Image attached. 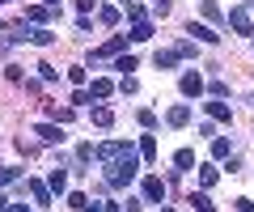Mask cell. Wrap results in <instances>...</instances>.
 Here are the masks:
<instances>
[{
  "instance_id": "cell-1",
  "label": "cell",
  "mask_w": 254,
  "mask_h": 212,
  "mask_svg": "<svg viewBox=\"0 0 254 212\" xmlns=\"http://www.w3.org/2000/svg\"><path fill=\"white\" fill-rule=\"evenodd\" d=\"M136 174H140V157H136V148H131V153L110 157V161H106V170H102L106 187H131V183H136Z\"/></svg>"
},
{
  "instance_id": "cell-2",
  "label": "cell",
  "mask_w": 254,
  "mask_h": 212,
  "mask_svg": "<svg viewBox=\"0 0 254 212\" xmlns=\"http://www.w3.org/2000/svg\"><path fill=\"white\" fill-rule=\"evenodd\" d=\"M13 38H17V43H34V47H51L55 43V34H51V30H43V26H26L21 34H13Z\"/></svg>"
},
{
  "instance_id": "cell-3",
  "label": "cell",
  "mask_w": 254,
  "mask_h": 212,
  "mask_svg": "<svg viewBox=\"0 0 254 212\" xmlns=\"http://www.w3.org/2000/svg\"><path fill=\"white\" fill-rule=\"evenodd\" d=\"M140 195H144V204H165V183L157 174H148L144 183H140Z\"/></svg>"
},
{
  "instance_id": "cell-4",
  "label": "cell",
  "mask_w": 254,
  "mask_h": 212,
  "mask_svg": "<svg viewBox=\"0 0 254 212\" xmlns=\"http://www.w3.org/2000/svg\"><path fill=\"white\" fill-rule=\"evenodd\" d=\"M178 89H182V98H203L208 85H203L199 72H182V76H178Z\"/></svg>"
},
{
  "instance_id": "cell-5",
  "label": "cell",
  "mask_w": 254,
  "mask_h": 212,
  "mask_svg": "<svg viewBox=\"0 0 254 212\" xmlns=\"http://www.w3.org/2000/svg\"><path fill=\"white\" fill-rule=\"evenodd\" d=\"M229 26L237 30V34H254V17L246 4H237V9H229Z\"/></svg>"
},
{
  "instance_id": "cell-6",
  "label": "cell",
  "mask_w": 254,
  "mask_h": 212,
  "mask_svg": "<svg viewBox=\"0 0 254 212\" xmlns=\"http://www.w3.org/2000/svg\"><path fill=\"white\" fill-rule=\"evenodd\" d=\"M119 153H131V140H106V144L93 148V157H98V161H110V157H119Z\"/></svg>"
},
{
  "instance_id": "cell-7",
  "label": "cell",
  "mask_w": 254,
  "mask_h": 212,
  "mask_svg": "<svg viewBox=\"0 0 254 212\" xmlns=\"http://www.w3.org/2000/svg\"><path fill=\"white\" fill-rule=\"evenodd\" d=\"M123 47H127V34H115V38H110L106 47H102V51H93V68H98L102 60H115L119 51H123Z\"/></svg>"
},
{
  "instance_id": "cell-8",
  "label": "cell",
  "mask_w": 254,
  "mask_h": 212,
  "mask_svg": "<svg viewBox=\"0 0 254 212\" xmlns=\"http://www.w3.org/2000/svg\"><path fill=\"white\" fill-rule=\"evenodd\" d=\"M165 123H170V128H187V123H190V102L170 106V111H165Z\"/></svg>"
},
{
  "instance_id": "cell-9",
  "label": "cell",
  "mask_w": 254,
  "mask_h": 212,
  "mask_svg": "<svg viewBox=\"0 0 254 212\" xmlns=\"http://www.w3.org/2000/svg\"><path fill=\"white\" fill-rule=\"evenodd\" d=\"M26 191L38 200V208H51V187H47V183H38V178H26Z\"/></svg>"
},
{
  "instance_id": "cell-10",
  "label": "cell",
  "mask_w": 254,
  "mask_h": 212,
  "mask_svg": "<svg viewBox=\"0 0 254 212\" xmlns=\"http://www.w3.org/2000/svg\"><path fill=\"white\" fill-rule=\"evenodd\" d=\"M34 136L43 140V144H60V140H64V132L55 128V123H38V128H34Z\"/></svg>"
},
{
  "instance_id": "cell-11",
  "label": "cell",
  "mask_w": 254,
  "mask_h": 212,
  "mask_svg": "<svg viewBox=\"0 0 254 212\" xmlns=\"http://www.w3.org/2000/svg\"><path fill=\"white\" fill-rule=\"evenodd\" d=\"M187 34H195V38H199V43H208V47H216V43H220V34H216V30H212V26H195V21H190V26H187Z\"/></svg>"
},
{
  "instance_id": "cell-12",
  "label": "cell",
  "mask_w": 254,
  "mask_h": 212,
  "mask_svg": "<svg viewBox=\"0 0 254 212\" xmlns=\"http://www.w3.org/2000/svg\"><path fill=\"white\" fill-rule=\"evenodd\" d=\"M203 106H208V115L216 123H233V111H229V102H203Z\"/></svg>"
},
{
  "instance_id": "cell-13",
  "label": "cell",
  "mask_w": 254,
  "mask_h": 212,
  "mask_svg": "<svg viewBox=\"0 0 254 212\" xmlns=\"http://www.w3.org/2000/svg\"><path fill=\"white\" fill-rule=\"evenodd\" d=\"M131 43H148V38H153V21H131Z\"/></svg>"
},
{
  "instance_id": "cell-14",
  "label": "cell",
  "mask_w": 254,
  "mask_h": 212,
  "mask_svg": "<svg viewBox=\"0 0 254 212\" xmlns=\"http://www.w3.org/2000/svg\"><path fill=\"white\" fill-rule=\"evenodd\" d=\"M140 157H144L148 166L157 161V140H153V132H144V136H140Z\"/></svg>"
},
{
  "instance_id": "cell-15",
  "label": "cell",
  "mask_w": 254,
  "mask_h": 212,
  "mask_svg": "<svg viewBox=\"0 0 254 212\" xmlns=\"http://www.w3.org/2000/svg\"><path fill=\"white\" fill-rule=\"evenodd\" d=\"M64 191H68V170L55 166L51 170V195H64Z\"/></svg>"
},
{
  "instance_id": "cell-16",
  "label": "cell",
  "mask_w": 254,
  "mask_h": 212,
  "mask_svg": "<svg viewBox=\"0 0 254 212\" xmlns=\"http://www.w3.org/2000/svg\"><path fill=\"white\" fill-rule=\"evenodd\" d=\"M123 9H127V21H148V9H144V4H136V0H127Z\"/></svg>"
},
{
  "instance_id": "cell-17",
  "label": "cell",
  "mask_w": 254,
  "mask_h": 212,
  "mask_svg": "<svg viewBox=\"0 0 254 212\" xmlns=\"http://www.w3.org/2000/svg\"><path fill=\"white\" fill-rule=\"evenodd\" d=\"M174 166H178V174L190 170V166H195V153H190V148H178V153H174Z\"/></svg>"
},
{
  "instance_id": "cell-18",
  "label": "cell",
  "mask_w": 254,
  "mask_h": 212,
  "mask_svg": "<svg viewBox=\"0 0 254 212\" xmlns=\"http://www.w3.org/2000/svg\"><path fill=\"white\" fill-rule=\"evenodd\" d=\"M190 208H195V212H216V204H212L203 191H195V195H190Z\"/></svg>"
},
{
  "instance_id": "cell-19",
  "label": "cell",
  "mask_w": 254,
  "mask_h": 212,
  "mask_svg": "<svg viewBox=\"0 0 254 212\" xmlns=\"http://www.w3.org/2000/svg\"><path fill=\"white\" fill-rule=\"evenodd\" d=\"M153 64L161 68V72H170V68L178 64V56H174V51H157V56H153Z\"/></svg>"
},
{
  "instance_id": "cell-20",
  "label": "cell",
  "mask_w": 254,
  "mask_h": 212,
  "mask_svg": "<svg viewBox=\"0 0 254 212\" xmlns=\"http://www.w3.org/2000/svg\"><path fill=\"white\" fill-rule=\"evenodd\" d=\"M110 93H115V85H110L106 76H98V81H93V89H89V98H110Z\"/></svg>"
},
{
  "instance_id": "cell-21",
  "label": "cell",
  "mask_w": 254,
  "mask_h": 212,
  "mask_svg": "<svg viewBox=\"0 0 254 212\" xmlns=\"http://www.w3.org/2000/svg\"><path fill=\"white\" fill-rule=\"evenodd\" d=\"M51 17V4H30L26 9V21H47Z\"/></svg>"
},
{
  "instance_id": "cell-22",
  "label": "cell",
  "mask_w": 254,
  "mask_h": 212,
  "mask_svg": "<svg viewBox=\"0 0 254 212\" xmlns=\"http://www.w3.org/2000/svg\"><path fill=\"white\" fill-rule=\"evenodd\" d=\"M68 208L85 212V208H89V195H85V191H72V195H68Z\"/></svg>"
},
{
  "instance_id": "cell-23",
  "label": "cell",
  "mask_w": 254,
  "mask_h": 212,
  "mask_svg": "<svg viewBox=\"0 0 254 212\" xmlns=\"http://www.w3.org/2000/svg\"><path fill=\"white\" fill-rule=\"evenodd\" d=\"M93 123H98V128H110V123H115V111H106V106H98V111H93Z\"/></svg>"
},
{
  "instance_id": "cell-24",
  "label": "cell",
  "mask_w": 254,
  "mask_h": 212,
  "mask_svg": "<svg viewBox=\"0 0 254 212\" xmlns=\"http://www.w3.org/2000/svg\"><path fill=\"white\" fill-rule=\"evenodd\" d=\"M115 68L123 76H131V68H136V56H115Z\"/></svg>"
},
{
  "instance_id": "cell-25",
  "label": "cell",
  "mask_w": 254,
  "mask_h": 212,
  "mask_svg": "<svg viewBox=\"0 0 254 212\" xmlns=\"http://www.w3.org/2000/svg\"><path fill=\"white\" fill-rule=\"evenodd\" d=\"M216 178H220V170H216V166H199V183H203V187H212Z\"/></svg>"
},
{
  "instance_id": "cell-26",
  "label": "cell",
  "mask_w": 254,
  "mask_h": 212,
  "mask_svg": "<svg viewBox=\"0 0 254 212\" xmlns=\"http://www.w3.org/2000/svg\"><path fill=\"white\" fill-rule=\"evenodd\" d=\"M174 56H178V60H190V56H195V43H190V38H182V43L174 47Z\"/></svg>"
},
{
  "instance_id": "cell-27",
  "label": "cell",
  "mask_w": 254,
  "mask_h": 212,
  "mask_svg": "<svg viewBox=\"0 0 254 212\" xmlns=\"http://www.w3.org/2000/svg\"><path fill=\"white\" fill-rule=\"evenodd\" d=\"M229 153H233V144H229L225 136H220V140H212V157H229Z\"/></svg>"
},
{
  "instance_id": "cell-28",
  "label": "cell",
  "mask_w": 254,
  "mask_h": 212,
  "mask_svg": "<svg viewBox=\"0 0 254 212\" xmlns=\"http://www.w3.org/2000/svg\"><path fill=\"white\" fill-rule=\"evenodd\" d=\"M174 9V0H153V17H170Z\"/></svg>"
},
{
  "instance_id": "cell-29",
  "label": "cell",
  "mask_w": 254,
  "mask_h": 212,
  "mask_svg": "<svg viewBox=\"0 0 254 212\" xmlns=\"http://www.w3.org/2000/svg\"><path fill=\"white\" fill-rule=\"evenodd\" d=\"M98 17L106 21V26H115V21H119V9H115V4H102V13H98Z\"/></svg>"
},
{
  "instance_id": "cell-30",
  "label": "cell",
  "mask_w": 254,
  "mask_h": 212,
  "mask_svg": "<svg viewBox=\"0 0 254 212\" xmlns=\"http://www.w3.org/2000/svg\"><path fill=\"white\" fill-rule=\"evenodd\" d=\"M199 13H203V17H208V21H220V9H216V4H212V0H203V4H199Z\"/></svg>"
},
{
  "instance_id": "cell-31",
  "label": "cell",
  "mask_w": 254,
  "mask_h": 212,
  "mask_svg": "<svg viewBox=\"0 0 254 212\" xmlns=\"http://www.w3.org/2000/svg\"><path fill=\"white\" fill-rule=\"evenodd\" d=\"M203 93H212V98H225V93H229V85H225V81H212Z\"/></svg>"
},
{
  "instance_id": "cell-32",
  "label": "cell",
  "mask_w": 254,
  "mask_h": 212,
  "mask_svg": "<svg viewBox=\"0 0 254 212\" xmlns=\"http://www.w3.org/2000/svg\"><path fill=\"white\" fill-rule=\"evenodd\" d=\"M140 128L153 132V128H157V115H153V111H140Z\"/></svg>"
},
{
  "instance_id": "cell-33",
  "label": "cell",
  "mask_w": 254,
  "mask_h": 212,
  "mask_svg": "<svg viewBox=\"0 0 254 212\" xmlns=\"http://www.w3.org/2000/svg\"><path fill=\"white\" fill-rule=\"evenodd\" d=\"M51 119H60V123H68V119H72V106H64V111H60V106H51Z\"/></svg>"
},
{
  "instance_id": "cell-34",
  "label": "cell",
  "mask_w": 254,
  "mask_h": 212,
  "mask_svg": "<svg viewBox=\"0 0 254 212\" xmlns=\"http://www.w3.org/2000/svg\"><path fill=\"white\" fill-rule=\"evenodd\" d=\"M140 85H136V76H123V81H119V93H136Z\"/></svg>"
},
{
  "instance_id": "cell-35",
  "label": "cell",
  "mask_w": 254,
  "mask_h": 212,
  "mask_svg": "<svg viewBox=\"0 0 254 212\" xmlns=\"http://www.w3.org/2000/svg\"><path fill=\"white\" fill-rule=\"evenodd\" d=\"M38 76H43V81H55V76H60V68H51V64H38Z\"/></svg>"
},
{
  "instance_id": "cell-36",
  "label": "cell",
  "mask_w": 254,
  "mask_h": 212,
  "mask_svg": "<svg viewBox=\"0 0 254 212\" xmlns=\"http://www.w3.org/2000/svg\"><path fill=\"white\" fill-rule=\"evenodd\" d=\"M68 81H72V85H85V68H81V64L68 68Z\"/></svg>"
},
{
  "instance_id": "cell-37",
  "label": "cell",
  "mask_w": 254,
  "mask_h": 212,
  "mask_svg": "<svg viewBox=\"0 0 254 212\" xmlns=\"http://www.w3.org/2000/svg\"><path fill=\"white\" fill-rule=\"evenodd\" d=\"M89 102H93L89 89H76V93H72V106H89Z\"/></svg>"
},
{
  "instance_id": "cell-38",
  "label": "cell",
  "mask_w": 254,
  "mask_h": 212,
  "mask_svg": "<svg viewBox=\"0 0 254 212\" xmlns=\"http://www.w3.org/2000/svg\"><path fill=\"white\" fill-rule=\"evenodd\" d=\"M199 136L203 140H216V123H199Z\"/></svg>"
},
{
  "instance_id": "cell-39",
  "label": "cell",
  "mask_w": 254,
  "mask_h": 212,
  "mask_svg": "<svg viewBox=\"0 0 254 212\" xmlns=\"http://www.w3.org/2000/svg\"><path fill=\"white\" fill-rule=\"evenodd\" d=\"M89 157H93V144H81V148H76V161H81V166L89 161Z\"/></svg>"
},
{
  "instance_id": "cell-40",
  "label": "cell",
  "mask_w": 254,
  "mask_h": 212,
  "mask_svg": "<svg viewBox=\"0 0 254 212\" xmlns=\"http://www.w3.org/2000/svg\"><path fill=\"white\" fill-rule=\"evenodd\" d=\"M233 208L237 212H254V200H246V195H242V200H233Z\"/></svg>"
},
{
  "instance_id": "cell-41",
  "label": "cell",
  "mask_w": 254,
  "mask_h": 212,
  "mask_svg": "<svg viewBox=\"0 0 254 212\" xmlns=\"http://www.w3.org/2000/svg\"><path fill=\"white\" fill-rule=\"evenodd\" d=\"M85 212H106V204H89V208H85Z\"/></svg>"
},
{
  "instance_id": "cell-42",
  "label": "cell",
  "mask_w": 254,
  "mask_h": 212,
  "mask_svg": "<svg viewBox=\"0 0 254 212\" xmlns=\"http://www.w3.org/2000/svg\"><path fill=\"white\" fill-rule=\"evenodd\" d=\"M4 212H30V208H21V204H9V208H4Z\"/></svg>"
},
{
  "instance_id": "cell-43",
  "label": "cell",
  "mask_w": 254,
  "mask_h": 212,
  "mask_svg": "<svg viewBox=\"0 0 254 212\" xmlns=\"http://www.w3.org/2000/svg\"><path fill=\"white\" fill-rule=\"evenodd\" d=\"M4 208H9V200H4V195H0V212H4Z\"/></svg>"
},
{
  "instance_id": "cell-44",
  "label": "cell",
  "mask_w": 254,
  "mask_h": 212,
  "mask_svg": "<svg viewBox=\"0 0 254 212\" xmlns=\"http://www.w3.org/2000/svg\"><path fill=\"white\" fill-rule=\"evenodd\" d=\"M47 4H51V9H60V0H47Z\"/></svg>"
},
{
  "instance_id": "cell-45",
  "label": "cell",
  "mask_w": 254,
  "mask_h": 212,
  "mask_svg": "<svg viewBox=\"0 0 254 212\" xmlns=\"http://www.w3.org/2000/svg\"><path fill=\"white\" fill-rule=\"evenodd\" d=\"M161 212H174V208H161Z\"/></svg>"
},
{
  "instance_id": "cell-46",
  "label": "cell",
  "mask_w": 254,
  "mask_h": 212,
  "mask_svg": "<svg viewBox=\"0 0 254 212\" xmlns=\"http://www.w3.org/2000/svg\"><path fill=\"white\" fill-rule=\"evenodd\" d=\"M0 174H4V166H0Z\"/></svg>"
},
{
  "instance_id": "cell-47",
  "label": "cell",
  "mask_w": 254,
  "mask_h": 212,
  "mask_svg": "<svg viewBox=\"0 0 254 212\" xmlns=\"http://www.w3.org/2000/svg\"><path fill=\"white\" fill-rule=\"evenodd\" d=\"M250 102H254V93H250Z\"/></svg>"
},
{
  "instance_id": "cell-48",
  "label": "cell",
  "mask_w": 254,
  "mask_h": 212,
  "mask_svg": "<svg viewBox=\"0 0 254 212\" xmlns=\"http://www.w3.org/2000/svg\"><path fill=\"white\" fill-rule=\"evenodd\" d=\"M0 4H4V0H0Z\"/></svg>"
},
{
  "instance_id": "cell-49",
  "label": "cell",
  "mask_w": 254,
  "mask_h": 212,
  "mask_svg": "<svg viewBox=\"0 0 254 212\" xmlns=\"http://www.w3.org/2000/svg\"><path fill=\"white\" fill-rule=\"evenodd\" d=\"M123 4H127V0H123Z\"/></svg>"
},
{
  "instance_id": "cell-50",
  "label": "cell",
  "mask_w": 254,
  "mask_h": 212,
  "mask_svg": "<svg viewBox=\"0 0 254 212\" xmlns=\"http://www.w3.org/2000/svg\"><path fill=\"white\" fill-rule=\"evenodd\" d=\"M250 4H254V0H250Z\"/></svg>"
}]
</instances>
